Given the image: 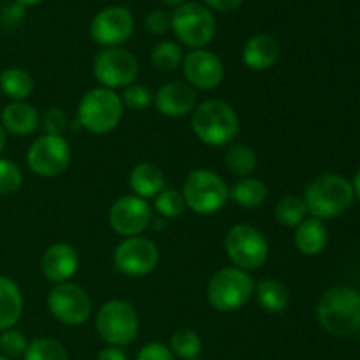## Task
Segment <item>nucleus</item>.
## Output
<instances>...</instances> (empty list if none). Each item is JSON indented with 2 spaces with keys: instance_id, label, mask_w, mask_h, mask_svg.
Instances as JSON below:
<instances>
[{
  "instance_id": "a19ab883",
  "label": "nucleus",
  "mask_w": 360,
  "mask_h": 360,
  "mask_svg": "<svg viewBox=\"0 0 360 360\" xmlns=\"http://www.w3.org/2000/svg\"><path fill=\"white\" fill-rule=\"evenodd\" d=\"M97 360H129V359H127V354L123 348L109 347L108 345V347L102 348V350L98 352Z\"/></svg>"
},
{
  "instance_id": "5701e85b",
  "label": "nucleus",
  "mask_w": 360,
  "mask_h": 360,
  "mask_svg": "<svg viewBox=\"0 0 360 360\" xmlns=\"http://www.w3.org/2000/svg\"><path fill=\"white\" fill-rule=\"evenodd\" d=\"M23 315V294L11 278L0 276V333L16 326Z\"/></svg>"
},
{
  "instance_id": "c85d7f7f",
  "label": "nucleus",
  "mask_w": 360,
  "mask_h": 360,
  "mask_svg": "<svg viewBox=\"0 0 360 360\" xmlns=\"http://www.w3.org/2000/svg\"><path fill=\"white\" fill-rule=\"evenodd\" d=\"M306 214H308V207H306L304 199L297 195H285L283 199L278 200L274 207V217L278 224L283 227H297L306 220Z\"/></svg>"
},
{
  "instance_id": "bb28decb",
  "label": "nucleus",
  "mask_w": 360,
  "mask_h": 360,
  "mask_svg": "<svg viewBox=\"0 0 360 360\" xmlns=\"http://www.w3.org/2000/svg\"><path fill=\"white\" fill-rule=\"evenodd\" d=\"M225 165L239 178H248L257 169V155L246 144H232L225 153Z\"/></svg>"
},
{
  "instance_id": "473e14b6",
  "label": "nucleus",
  "mask_w": 360,
  "mask_h": 360,
  "mask_svg": "<svg viewBox=\"0 0 360 360\" xmlns=\"http://www.w3.org/2000/svg\"><path fill=\"white\" fill-rule=\"evenodd\" d=\"M23 172L16 162L0 157V195H13L21 188Z\"/></svg>"
},
{
  "instance_id": "39448f33",
  "label": "nucleus",
  "mask_w": 360,
  "mask_h": 360,
  "mask_svg": "<svg viewBox=\"0 0 360 360\" xmlns=\"http://www.w3.org/2000/svg\"><path fill=\"white\" fill-rule=\"evenodd\" d=\"M95 329L109 347H129L139 334L137 309L129 301L111 299L98 308L95 316Z\"/></svg>"
},
{
  "instance_id": "1a4fd4ad",
  "label": "nucleus",
  "mask_w": 360,
  "mask_h": 360,
  "mask_svg": "<svg viewBox=\"0 0 360 360\" xmlns=\"http://www.w3.org/2000/svg\"><path fill=\"white\" fill-rule=\"evenodd\" d=\"M176 37L190 48L202 49L213 41L217 34V21L206 6L197 2L181 4L171 14Z\"/></svg>"
},
{
  "instance_id": "09e8293b",
  "label": "nucleus",
  "mask_w": 360,
  "mask_h": 360,
  "mask_svg": "<svg viewBox=\"0 0 360 360\" xmlns=\"http://www.w3.org/2000/svg\"><path fill=\"white\" fill-rule=\"evenodd\" d=\"M195 360H199V359H195Z\"/></svg>"
},
{
  "instance_id": "2eb2a0df",
  "label": "nucleus",
  "mask_w": 360,
  "mask_h": 360,
  "mask_svg": "<svg viewBox=\"0 0 360 360\" xmlns=\"http://www.w3.org/2000/svg\"><path fill=\"white\" fill-rule=\"evenodd\" d=\"M153 214L146 199L137 195H123L109 210V224L116 234L134 238L150 227Z\"/></svg>"
},
{
  "instance_id": "20e7f679",
  "label": "nucleus",
  "mask_w": 360,
  "mask_h": 360,
  "mask_svg": "<svg viewBox=\"0 0 360 360\" xmlns=\"http://www.w3.org/2000/svg\"><path fill=\"white\" fill-rule=\"evenodd\" d=\"M123 118L122 97L115 90L98 86L86 91L77 104V122L81 129L95 136L112 132Z\"/></svg>"
},
{
  "instance_id": "0eeeda50",
  "label": "nucleus",
  "mask_w": 360,
  "mask_h": 360,
  "mask_svg": "<svg viewBox=\"0 0 360 360\" xmlns=\"http://www.w3.org/2000/svg\"><path fill=\"white\" fill-rule=\"evenodd\" d=\"M255 292V281L248 271L224 267L207 283V301L217 311L231 313L241 309Z\"/></svg>"
},
{
  "instance_id": "423d86ee",
  "label": "nucleus",
  "mask_w": 360,
  "mask_h": 360,
  "mask_svg": "<svg viewBox=\"0 0 360 360\" xmlns=\"http://www.w3.org/2000/svg\"><path fill=\"white\" fill-rule=\"evenodd\" d=\"M183 197L188 210L197 214H214L229 202V186L218 172L195 169L183 181Z\"/></svg>"
},
{
  "instance_id": "2f4dec72",
  "label": "nucleus",
  "mask_w": 360,
  "mask_h": 360,
  "mask_svg": "<svg viewBox=\"0 0 360 360\" xmlns=\"http://www.w3.org/2000/svg\"><path fill=\"white\" fill-rule=\"evenodd\" d=\"M155 210L162 218H178L186 211L185 197L179 190L165 188L155 197Z\"/></svg>"
},
{
  "instance_id": "412c9836",
  "label": "nucleus",
  "mask_w": 360,
  "mask_h": 360,
  "mask_svg": "<svg viewBox=\"0 0 360 360\" xmlns=\"http://www.w3.org/2000/svg\"><path fill=\"white\" fill-rule=\"evenodd\" d=\"M165 174L160 167H157L151 162H141L130 171L129 185L132 188L134 195L141 199H155L160 192L165 190Z\"/></svg>"
},
{
  "instance_id": "a211bd4d",
  "label": "nucleus",
  "mask_w": 360,
  "mask_h": 360,
  "mask_svg": "<svg viewBox=\"0 0 360 360\" xmlns=\"http://www.w3.org/2000/svg\"><path fill=\"white\" fill-rule=\"evenodd\" d=\"M79 267V255L67 243H55L41 257V271L51 283H65Z\"/></svg>"
},
{
  "instance_id": "9d476101",
  "label": "nucleus",
  "mask_w": 360,
  "mask_h": 360,
  "mask_svg": "<svg viewBox=\"0 0 360 360\" xmlns=\"http://www.w3.org/2000/svg\"><path fill=\"white\" fill-rule=\"evenodd\" d=\"M94 76L109 90L127 88L139 76V62L129 49L105 48L95 56Z\"/></svg>"
},
{
  "instance_id": "de8ad7c7",
  "label": "nucleus",
  "mask_w": 360,
  "mask_h": 360,
  "mask_svg": "<svg viewBox=\"0 0 360 360\" xmlns=\"http://www.w3.org/2000/svg\"><path fill=\"white\" fill-rule=\"evenodd\" d=\"M357 333H359V340H360V329H359V330H357Z\"/></svg>"
},
{
  "instance_id": "9b49d317",
  "label": "nucleus",
  "mask_w": 360,
  "mask_h": 360,
  "mask_svg": "<svg viewBox=\"0 0 360 360\" xmlns=\"http://www.w3.org/2000/svg\"><path fill=\"white\" fill-rule=\"evenodd\" d=\"M46 304L48 311L65 326H83L91 316L90 295L81 285L70 281L55 285L49 290Z\"/></svg>"
},
{
  "instance_id": "dca6fc26",
  "label": "nucleus",
  "mask_w": 360,
  "mask_h": 360,
  "mask_svg": "<svg viewBox=\"0 0 360 360\" xmlns=\"http://www.w3.org/2000/svg\"><path fill=\"white\" fill-rule=\"evenodd\" d=\"M186 83L195 90H214L224 81V63L207 49H193L183 58Z\"/></svg>"
},
{
  "instance_id": "a878e982",
  "label": "nucleus",
  "mask_w": 360,
  "mask_h": 360,
  "mask_svg": "<svg viewBox=\"0 0 360 360\" xmlns=\"http://www.w3.org/2000/svg\"><path fill=\"white\" fill-rule=\"evenodd\" d=\"M32 91H34V79L25 69L9 67L0 72V94L7 95L11 101H27Z\"/></svg>"
},
{
  "instance_id": "4468645a",
  "label": "nucleus",
  "mask_w": 360,
  "mask_h": 360,
  "mask_svg": "<svg viewBox=\"0 0 360 360\" xmlns=\"http://www.w3.org/2000/svg\"><path fill=\"white\" fill-rule=\"evenodd\" d=\"M134 32V18L127 7L111 6L95 14L90 25V35L104 48H120Z\"/></svg>"
},
{
  "instance_id": "b1692460",
  "label": "nucleus",
  "mask_w": 360,
  "mask_h": 360,
  "mask_svg": "<svg viewBox=\"0 0 360 360\" xmlns=\"http://www.w3.org/2000/svg\"><path fill=\"white\" fill-rule=\"evenodd\" d=\"M253 295L257 297L260 308L267 313H283L288 308V302H290L288 288L281 281L273 280V278H266V280L259 281L255 285Z\"/></svg>"
},
{
  "instance_id": "49530a36",
  "label": "nucleus",
  "mask_w": 360,
  "mask_h": 360,
  "mask_svg": "<svg viewBox=\"0 0 360 360\" xmlns=\"http://www.w3.org/2000/svg\"><path fill=\"white\" fill-rule=\"evenodd\" d=\"M0 360H13V359H7V357H4V355H0Z\"/></svg>"
},
{
  "instance_id": "ea45409f",
  "label": "nucleus",
  "mask_w": 360,
  "mask_h": 360,
  "mask_svg": "<svg viewBox=\"0 0 360 360\" xmlns=\"http://www.w3.org/2000/svg\"><path fill=\"white\" fill-rule=\"evenodd\" d=\"M207 6V9L220 11V13H231V11H236L239 6H241L245 0H204Z\"/></svg>"
},
{
  "instance_id": "f8f14e48",
  "label": "nucleus",
  "mask_w": 360,
  "mask_h": 360,
  "mask_svg": "<svg viewBox=\"0 0 360 360\" xmlns=\"http://www.w3.org/2000/svg\"><path fill=\"white\" fill-rule=\"evenodd\" d=\"M70 146L63 136L44 134L30 144L27 151V165L34 174L42 178L58 176L69 167Z\"/></svg>"
},
{
  "instance_id": "6ab92c4d",
  "label": "nucleus",
  "mask_w": 360,
  "mask_h": 360,
  "mask_svg": "<svg viewBox=\"0 0 360 360\" xmlns=\"http://www.w3.org/2000/svg\"><path fill=\"white\" fill-rule=\"evenodd\" d=\"M0 123L4 130L13 136H30L39 129L41 116L37 109L27 101H13L4 108L0 115Z\"/></svg>"
},
{
  "instance_id": "37998d69",
  "label": "nucleus",
  "mask_w": 360,
  "mask_h": 360,
  "mask_svg": "<svg viewBox=\"0 0 360 360\" xmlns=\"http://www.w3.org/2000/svg\"><path fill=\"white\" fill-rule=\"evenodd\" d=\"M6 130H4L2 123H0V155H2L4 148H6Z\"/></svg>"
},
{
  "instance_id": "6e6552de",
  "label": "nucleus",
  "mask_w": 360,
  "mask_h": 360,
  "mask_svg": "<svg viewBox=\"0 0 360 360\" xmlns=\"http://www.w3.org/2000/svg\"><path fill=\"white\" fill-rule=\"evenodd\" d=\"M225 252L229 259L243 271L260 269L269 257V243L257 227L238 224L225 236Z\"/></svg>"
},
{
  "instance_id": "7ed1b4c3",
  "label": "nucleus",
  "mask_w": 360,
  "mask_h": 360,
  "mask_svg": "<svg viewBox=\"0 0 360 360\" xmlns=\"http://www.w3.org/2000/svg\"><path fill=\"white\" fill-rule=\"evenodd\" d=\"M304 202L308 213L319 220H330L347 213L354 204V188L343 176L326 172L308 183L304 190Z\"/></svg>"
},
{
  "instance_id": "79ce46f5",
  "label": "nucleus",
  "mask_w": 360,
  "mask_h": 360,
  "mask_svg": "<svg viewBox=\"0 0 360 360\" xmlns=\"http://www.w3.org/2000/svg\"><path fill=\"white\" fill-rule=\"evenodd\" d=\"M352 188H354V195L360 199V171L354 176V181H352Z\"/></svg>"
},
{
  "instance_id": "7c9ffc66",
  "label": "nucleus",
  "mask_w": 360,
  "mask_h": 360,
  "mask_svg": "<svg viewBox=\"0 0 360 360\" xmlns=\"http://www.w3.org/2000/svg\"><path fill=\"white\" fill-rule=\"evenodd\" d=\"M23 357L25 360H69L63 345L49 338H39L32 341Z\"/></svg>"
},
{
  "instance_id": "c03bdc74",
  "label": "nucleus",
  "mask_w": 360,
  "mask_h": 360,
  "mask_svg": "<svg viewBox=\"0 0 360 360\" xmlns=\"http://www.w3.org/2000/svg\"><path fill=\"white\" fill-rule=\"evenodd\" d=\"M16 2L21 4V6H37L42 0H16Z\"/></svg>"
},
{
  "instance_id": "f3484780",
  "label": "nucleus",
  "mask_w": 360,
  "mask_h": 360,
  "mask_svg": "<svg viewBox=\"0 0 360 360\" xmlns=\"http://www.w3.org/2000/svg\"><path fill=\"white\" fill-rule=\"evenodd\" d=\"M153 104L158 112L169 118H181L197 108V90L186 81H171L158 88Z\"/></svg>"
},
{
  "instance_id": "e433bc0d",
  "label": "nucleus",
  "mask_w": 360,
  "mask_h": 360,
  "mask_svg": "<svg viewBox=\"0 0 360 360\" xmlns=\"http://www.w3.org/2000/svg\"><path fill=\"white\" fill-rule=\"evenodd\" d=\"M171 25H172L171 14L165 13V11H160V9L150 13L146 16V20H144V27H146V30L150 32V34H155V35L165 34V32L171 28Z\"/></svg>"
},
{
  "instance_id": "aec40b11",
  "label": "nucleus",
  "mask_w": 360,
  "mask_h": 360,
  "mask_svg": "<svg viewBox=\"0 0 360 360\" xmlns=\"http://www.w3.org/2000/svg\"><path fill=\"white\" fill-rule=\"evenodd\" d=\"M280 58V44L267 34H257L243 48V62L252 70H267Z\"/></svg>"
},
{
  "instance_id": "c9c22d12",
  "label": "nucleus",
  "mask_w": 360,
  "mask_h": 360,
  "mask_svg": "<svg viewBox=\"0 0 360 360\" xmlns=\"http://www.w3.org/2000/svg\"><path fill=\"white\" fill-rule=\"evenodd\" d=\"M42 129L49 136H63L67 129H69V118H67L65 111L60 108H51L44 112L41 118Z\"/></svg>"
},
{
  "instance_id": "f257e3e1",
  "label": "nucleus",
  "mask_w": 360,
  "mask_h": 360,
  "mask_svg": "<svg viewBox=\"0 0 360 360\" xmlns=\"http://www.w3.org/2000/svg\"><path fill=\"white\" fill-rule=\"evenodd\" d=\"M192 130L207 146H227L239 134V116L229 102L210 98L193 109Z\"/></svg>"
},
{
  "instance_id": "58836bf2",
  "label": "nucleus",
  "mask_w": 360,
  "mask_h": 360,
  "mask_svg": "<svg viewBox=\"0 0 360 360\" xmlns=\"http://www.w3.org/2000/svg\"><path fill=\"white\" fill-rule=\"evenodd\" d=\"M25 16V6L21 4H9L6 9L2 11V21L6 25H14L18 23L20 20H23Z\"/></svg>"
},
{
  "instance_id": "cd10ccee",
  "label": "nucleus",
  "mask_w": 360,
  "mask_h": 360,
  "mask_svg": "<svg viewBox=\"0 0 360 360\" xmlns=\"http://www.w3.org/2000/svg\"><path fill=\"white\" fill-rule=\"evenodd\" d=\"M151 65L158 72H172L183 63V49L174 41H162L151 49Z\"/></svg>"
},
{
  "instance_id": "72a5a7b5",
  "label": "nucleus",
  "mask_w": 360,
  "mask_h": 360,
  "mask_svg": "<svg viewBox=\"0 0 360 360\" xmlns=\"http://www.w3.org/2000/svg\"><path fill=\"white\" fill-rule=\"evenodd\" d=\"M28 340L21 330L14 329H6L0 333V352H2L4 357L7 359H16L25 355L28 348Z\"/></svg>"
},
{
  "instance_id": "393cba45",
  "label": "nucleus",
  "mask_w": 360,
  "mask_h": 360,
  "mask_svg": "<svg viewBox=\"0 0 360 360\" xmlns=\"http://www.w3.org/2000/svg\"><path fill=\"white\" fill-rule=\"evenodd\" d=\"M229 199H232L238 206L245 207V210H257L266 202L267 186L266 183L252 178V176L241 178L234 183L232 188H229Z\"/></svg>"
},
{
  "instance_id": "4be33fe9",
  "label": "nucleus",
  "mask_w": 360,
  "mask_h": 360,
  "mask_svg": "<svg viewBox=\"0 0 360 360\" xmlns=\"http://www.w3.org/2000/svg\"><path fill=\"white\" fill-rule=\"evenodd\" d=\"M295 246L302 255H319L323 252L329 241V232H327L326 224L319 218H306L302 224L295 227L294 234Z\"/></svg>"
},
{
  "instance_id": "f704fd0d",
  "label": "nucleus",
  "mask_w": 360,
  "mask_h": 360,
  "mask_svg": "<svg viewBox=\"0 0 360 360\" xmlns=\"http://www.w3.org/2000/svg\"><path fill=\"white\" fill-rule=\"evenodd\" d=\"M155 101V94L151 91V88H148L146 84H137L132 83L130 86H127L123 90L122 102L132 111H144V109L150 108Z\"/></svg>"
},
{
  "instance_id": "4c0bfd02",
  "label": "nucleus",
  "mask_w": 360,
  "mask_h": 360,
  "mask_svg": "<svg viewBox=\"0 0 360 360\" xmlns=\"http://www.w3.org/2000/svg\"><path fill=\"white\" fill-rule=\"evenodd\" d=\"M136 360H174V355H172L171 348L165 347L164 343L153 341L141 348Z\"/></svg>"
},
{
  "instance_id": "ddd939ff",
  "label": "nucleus",
  "mask_w": 360,
  "mask_h": 360,
  "mask_svg": "<svg viewBox=\"0 0 360 360\" xmlns=\"http://www.w3.org/2000/svg\"><path fill=\"white\" fill-rule=\"evenodd\" d=\"M158 259L157 245L141 236L123 239L115 250V267L125 276H146L157 267Z\"/></svg>"
},
{
  "instance_id": "f03ea898",
  "label": "nucleus",
  "mask_w": 360,
  "mask_h": 360,
  "mask_svg": "<svg viewBox=\"0 0 360 360\" xmlns=\"http://www.w3.org/2000/svg\"><path fill=\"white\" fill-rule=\"evenodd\" d=\"M316 319L329 334L348 338L360 329V292L352 287H334L322 295Z\"/></svg>"
},
{
  "instance_id": "a18cd8bd",
  "label": "nucleus",
  "mask_w": 360,
  "mask_h": 360,
  "mask_svg": "<svg viewBox=\"0 0 360 360\" xmlns=\"http://www.w3.org/2000/svg\"><path fill=\"white\" fill-rule=\"evenodd\" d=\"M162 2H164L165 6H181L185 0H162Z\"/></svg>"
},
{
  "instance_id": "c756f323",
  "label": "nucleus",
  "mask_w": 360,
  "mask_h": 360,
  "mask_svg": "<svg viewBox=\"0 0 360 360\" xmlns=\"http://www.w3.org/2000/svg\"><path fill=\"white\" fill-rule=\"evenodd\" d=\"M172 355L181 360H195L202 352V340L192 329H179L171 336Z\"/></svg>"
}]
</instances>
